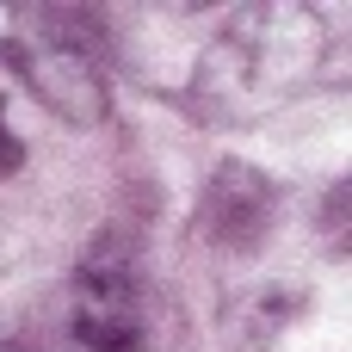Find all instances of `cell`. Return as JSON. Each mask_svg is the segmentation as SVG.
Returning <instances> with one entry per match:
<instances>
[{"label":"cell","mask_w":352,"mask_h":352,"mask_svg":"<svg viewBox=\"0 0 352 352\" xmlns=\"http://www.w3.org/2000/svg\"><path fill=\"white\" fill-rule=\"evenodd\" d=\"M322 62V19L303 6L235 12L229 31L198 62V105L210 118H266L285 105Z\"/></svg>","instance_id":"obj_1"},{"label":"cell","mask_w":352,"mask_h":352,"mask_svg":"<svg viewBox=\"0 0 352 352\" xmlns=\"http://www.w3.org/2000/svg\"><path fill=\"white\" fill-rule=\"evenodd\" d=\"M87 12H43L25 6L12 12V31L0 43V56L12 62V74L68 124H99L105 118V68H99V43L87 37Z\"/></svg>","instance_id":"obj_2"},{"label":"cell","mask_w":352,"mask_h":352,"mask_svg":"<svg viewBox=\"0 0 352 352\" xmlns=\"http://www.w3.org/2000/svg\"><path fill=\"white\" fill-rule=\"evenodd\" d=\"M74 334L87 352H148V297L130 248L99 241L74 278Z\"/></svg>","instance_id":"obj_3"},{"label":"cell","mask_w":352,"mask_h":352,"mask_svg":"<svg viewBox=\"0 0 352 352\" xmlns=\"http://www.w3.org/2000/svg\"><path fill=\"white\" fill-rule=\"evenodd\" d=\"M266 223H272V186L248 167H223L217 186L204 192V229L223 248H248L266 235Z\"/></svg>","instance_id":"obj_4"},{"label":"cell","mask_w":352,"mask_h":352,"mask_svg":"<svg viewBox=\"0 0 352 352\" xmlns=\"http://www.w3.org/2000/svg\"><path fill=\"white\" fill-rule=\"evenodd\" d=\"M19 161H25V148H19L12 124H6V99H0V179H6V173H19Z\"/></svg>","instance_id":"obj_5"}]
</instances>
